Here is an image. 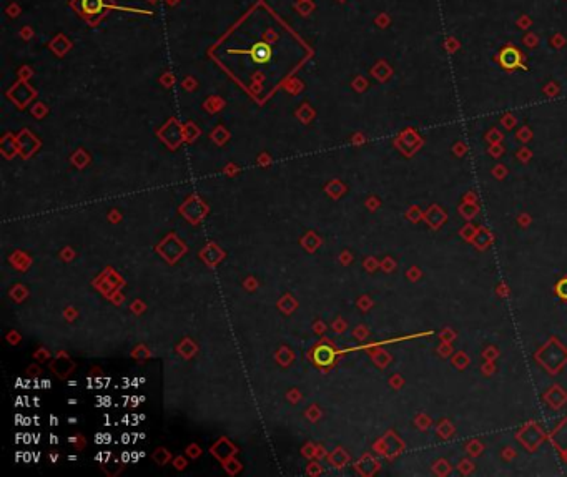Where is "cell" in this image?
<instances>
[{
    "label": "cell",
    "mask_w": 567,
    "mask_h": 477,
    "mask_svg": "<svg viewBox=\"0 0 567 477\" xmlns=\"http://www.w3.org/2000/svg\"><path fill=\"white\" fill-rule=\"evenodd\" d=\"M250 55H251V59L256 62V64H268V62L271 60L273 52H271L270 45H266V43L261 42V43H256L255 47L251 48Z\"/></svg>",
    "instance_id": "cell-1"
},
{
    "label": "cell",
    "mask_w": 567,
    "mask_h": 477,
    "mask_svg": "<svg viewBox=\"0 0 567 477\" xmlns=\"http://www.w3.org/2000/svg\"><path fill=\"white\" fill-rule=\"evenodd\" d=\"M501 62H502V65L507 68L515 67L521 62V54L515 48H506L501 54Z\"/></svg>",
    "instance_id": "cell-2"
},
{
    "label": "cell",
    "mask_w": 567,
    "mask_h": 477,
    "mask_svg": "<svg viewBox=\"0 0 567 477\" xmlns=\"http://www.w3.org/2000/svg\"><path fill=\"white\" fill-rule=\"evenodd\" d=\"M105 7L103 0H82V10L87 15H97Z\"/></svg>",
    "instance_id": "cell-3"
}]
</instances>
